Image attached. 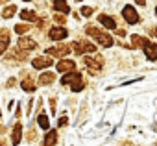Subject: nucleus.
<instances>
[{
    "mask_svg": "<svg viewBox=\"0 0 157 146\" xmlns=\"http://www.w3.org/2000/svg\"><path fill=\"white\" fill-rule=\"evenodd\" d=\"M78 2H80V0H78Z\"/></svg>",
    "mask_w": 157,
    "mask_h": 146,
    "instance_id": "473e14b6",
    "label": "nucleus"
},
{
    "mask_svg": "<svg viewBox=\"0 0 157 146\" xmlns=\"http://www.w3.org/2000/svg\"><path fill=\"white\" fill-rule=\"evenodd\" d=\"M28 30H30V26H28V24H17V26H15V32H17V33H21V35H22V33H26Z\"/></svg>",
    "mask_w": 157,
    "mask_h": 146,
    "instance_id": "5701e85b",
    "label": "nucleus"
},
{
    "mask_svg": "<svg viewBox=\"0 0 157 146\" xmlns=\"http://www.w3.org/2000/svg\"><path fill=\"white\" fill-rule=\"evenodd\" d=\"M56 140H57V133L52 129V131H48V133H46V137H44L43 144H44V146H50V144H56Z\"/></svg>",
    "mask_w": 157,
    "mask_h": 146,
    "instance_id": "2eb2a0df",
    "label": "nucleus"
},
{
    "mask_svg": "<svg viewBox=\"0 0 157 146\" xmlns=\"http://www.w3.org/2000/svg\"><path fill=\"white\" fill-rule=\"evenodd\" d=\"M24 2H30V0H24Z\"/></svg>",
    "mask_w": 157,
    "mask_h": 146,
    "instance_id": "2f4dec72",
    "label": "nucleus"
},
{
    "mask_svg": "<svg viewBox=\"0 0 157 146\" xmlns=\"http://www.w3.org/2000/svg\"><path fill=\"white\" fill-rule=\"evenodd\" d=\"M21 19H22V21H35L37 15H35V11H28V10H24V11H21Z\"/></svg>",
    "mask_w": 157,
    "mask_h": 146,
    "instance_id": "a211bd4d",
    "label": "nucleus"
},
{
    "mask_svg": "<svg viewBox=\"0 0 157 146\" xmlns=\"http://www.w3.org/2000/svg\"><path fill=\"white\" fill-rule=\"evenodd\" d=\"M155 15H157V8H155Z\"/></svg>",
    "mask_w": 157,
    "mask_h": 146,
    "instance_id": "c756f323",
    "label": "nucleus"
},
{
    "mask_svg": "<svg viewBox=\"0 0 157 146\" xmlns=\"http://www.w3.org/2000/svg\"><path fill=\"white\" fill-rule=\"evenodd\" d=\"M68 33H67V30L65 28H61V26H57V28H52L50 30V33H48V37L52 39V41H61V39H65Z\"/></svg>",
    "mask_w": 157,
    "mask_h": 146,
    "instance_id": "423d86ee",
    "label": "nucleus"
},
{
    "mask_svg": "<svg viewBox=\"0 0 157 146\" xmlns=\"http://www.w3.org/2000/svg\"><path fill=\"white\" fill-rule=\"evenodd\" d=\"M144 54H146V57L148 59H151V61H157V44H153V43H146L144 44Z\"/></svg>",
    "mask_w": 157,
    "mask_h": 146,
    "instance_id": "1a4fd4ad",
    "label": "nucleus"
},
{
    "mask_svg": "<svg viewBox=\"0 0 157 146\" xmlns=\"http://www.w3.org/2000/svg\"><path fill=\"white\" fill-rule=\"evenodd\" d=\"M122 17L126 19V22H129V24H137L140 19H139V13L133 10V6H126L124 10H122Z\"/></svg>",
    "mask_w": 157,
    "mask_h": 146,
    "instance_id": "7ed1b4c3",
    "label": "nucleus"
},
{
    "mask_svg": "<svg viewBox=\"0 0 157 146\" xmlns=\"http://www.w3.org/2000/svg\"><path fill=\"white\" fill-rule=\"evenodd\" d=\"M0 37L6 39V41H10V32L8 30H2V32H0Z\"/></svg>",
    "mask_w": 157,
    "mask_h": 146,
    "instance_id": "a878e982",
    "label": "nucleus"
},
{
    "mask_svg": "<svg viewBox=\"0 0 157 146\" xmlns=\"http://www.w3.org/2000/svg\"><path fill=\"white\" fill-rule=\"evenodd\" d=\"M54 80H56V76L52 74V72H44V74L39 78V83H41V85H50Z\"/></svg>",
    "mask_w": 157,
    "mask_h": 146,
    "instance_id": "dca6fc26",
    "label": "nucleus"
},
{
    "mask_svg": "<svg viewBox=\"0 0 157 146\" xmlns=\"http://www.w3.org/2000/svg\"><path fill=\"white\" fill-rule=\"evenodd\" d=\"M85 32L93 37V39H96L102 46H105V48H109V46H113V39H111V35H107L105 32H102V30H98L96 26H87L85 28Z\"/></svg>",
    "mask_w": 157,
    "mask_h": 146,
    "instance_id": "f257e3e1",
    "label": "nucleus"
},
{
    "mask_svg": "<svg viewBox=\"0 0 157 146\" xmlns=\"http://www.w3.org/2000/svg\"><path fill=\"white\" fill-rule=\"evenodd\" d=\"M39 126L43 128V129H48L50 128V124H48V117L43 113V115H39Z\"/></svg>",
    "mask_w": 157,
    "mask_h": 146,
    "instance_id": "4be33fe9",
    "label": "nucleus"
},
{
    "mask_svg": "<svg viewBox=\"0 0 157 146\" xmlns=\"http://www.w3.org/2000/svg\"><path fill=\"white\" fill-rule=\"evenodd\" d=\"M72 48H74L76 54H80V56H82V54H91V52L96 50V46L91 44V43H87V41H78V43L72 44Z\"/></svg>",
    "mask_w": 157,
    "mask_h": 146,
    "instance_id": "f03ea898",
    "label": "nucleus"
},
{
    "mask_svg": "<svg viewBox=\"0 0 157 146\" xmlns=\"http://www.w3.org/2000/svg\"><path fill=\"white\" fill-rule=\"evenodd\" d=\"M135 2H137V6H144V4H146V0H135Z\"/></svg>",
    "mask_w": 157,
    "mask_h": 146,
    "instance_id": "c85d7f7f",
    "label": "nucleus"
},
{
    "mask_svg": "<svg viewBox=\"0 0 157 146\" xmlns=\"http://www.w3.org/2000/svg\"><path fill=\"white\" fill-rule=\"evenodd\" d=\"M70 85H72V91H74V93H80V91H82V89L85 87V83L82 82V78H78V80H74V82H72Z\"/></svg>",
    "mask_w": 157,
    "mask_h": 146,
    "instance_id": "6ab92c4d",
    "label": "nucleus"
},
{
    "mask_svg": "<svg viewBox=\"0 0 157 146\" xmlns=\"http://www.w3.org/2000/svg\"><path fill=\"white\" fill-rule=\"evenodd\" d=\"M21 137H22V124H15V128H13V133H11L13 144H19V142H21Z\"/></svg>",
    "mask_w": 157,
    "mask_h": 146,
    "instance_id": "ddd939ff",
    "label": "nucleus"
},
{
    "mask_svg": "<svg viewBox=\"0 0 157 146\" xmlns=\"http://www.w3.org/2000/svg\"><path fill=\"white\" fill-rule=\"evenodd\" d=\"M32 65H33V68H37V70L48 68V67L52 65V56H39V57H35V59L32 61Z\"/></svg>",
    "mask_w": 157,
    "mask_h": 146,
    "instance_id": "39448f33",
    "label": "nucleus"
},
{
    "mask_svg": "<svg viewBox=\"0 0 157 146\" xmlns=\"http://www.w3.org/2000/svg\"><path fill=\"white\" fill-rule=\"evenodd\" d=\"M0 2H6V0H0Z\"/></svg>",
    "mask_w": 157,
    "mask_h": 146,
    "instance_id": "7c9ffc66",
    "label": "nucleus"
},
{
    "mask_svg": "<svg viewBox=\"0 0 157 146\" xmlns=\"http://www.w3.org/2000/svg\"><path fill=\"white\" fill-rule=\"evenodd\" d=\"M102 59L98 57V59H91V57H87L85 59V65H87V68H89V72L91 74H96V72H100V68H102Z\"/></svg>",
    "mask_w": 157,
    "mask_h": 146,
    "instance_id": "6e6552de",
    "label": "nucleus"
},
{
    "mask_svg": "<svg viewBox=\"0 0 157 146\" xmlns=\"http://www.w3.org/2000/svg\"><path fill=\"white\" fill-rule=\"evenodd\" d=\"M8 43H10V41H6V39H0V56H2V54L8 50Z\"/></svg>",
    "mask_w": 157,
    "mask_h": 146,
    "instance_id": "b1692460",
    "label": "nucleus"
},
{
    "mask_svg": "<svg viewBox=\"0 0 157 146\" xmlns=\"http://www.w3.org/2000/svg\"><path fill=\"white\" fill-rule=\"evenodd\" d=\"M15 11H17V8H15V6H8V8L2 11V17H4V19H11V17L15 15Z\"/></svg>",
    "mask_w": 157,
    "mask_h": 146,
    "instance_id": "aec40b11",
    "label": "nucleus"
},
{
    "mask_svg": "<svg viewBox=\"0 0 157 146\" xmlns=\"http://www.w3.org/2000/svg\"><path fill=\"white\" fill-rule=\"evenodd\" d=\"M68 54H70V48H68L67 44H59V46L48 48V56H52V57H65V56H68Z\"/></svg>",
    "mask_w": 157,
    "mask_h": 146,
    "instance_id": "20e7f679",
    "label": "nucleus"
},
{
    "mask_svg": "<svg viewBox=\"0 0 157 146\" xmlns=\"http://www.w3.org/2000/svg\"><path fill=\"white\" fill-rule=\"evenodd\" d=\"M54 10L59 11V13H68L70 11V8H68V4L65 2V0H56V2H54Z\"/></svg>",
    "mask_w": 157,
    "mask_h": 146,
    "instance_id": "4468645a",
    "label": "nucleus"
},
{
    "mask_svg": "<svg viewBox=\"0 0 157 146\" xmlns=\"http://www.w3.org/2000/svg\"><path fill=\"white\" fill-rule=\"evenodd\" d=\"M56 21H57L59 24H63V22H65V17H63V15H56Z\"/></svg>",
    "mask_w": 157,
    "mask_h": 146,
    "instance_id": "cd10ccee",
    "label": "nucleus"
},
{
    "mask_svg": "<svg viewBox=\"0 0 157 146\" xmlns=\"http://www.w3.org/2000/svg\"><path fill=\"white\" fill-rule=\"evenodd\" d=\"M19 48H21V50H26V52H30V50H35V48H37V43H35L33 39L21 37V39H19Z\"/></svg>",
    "mask_w": 157,
    "mask_h": 146,
    "instance_id": "0eeeda50",
    "label": "nucleus"
},
{
    "mask_svg": "<svg viewBox=\"0 0 157 146\" xmlns=\"http://www.w3.org/2000/svg\"><path fill=\"white\" fill-rule=\"evenodd\" d=\"M57 124H59V126H67V124H68V118H67V117H61Z\"/></svg>",
    "mask_w": 157,
    "mask_h": 146,
    "instance_id": "bb28decb",
    "label": "nucleus"
},
{
    "mask_svg": "<svg viewBox=\"0 0 157 146\" xmlns=\"http://www.w3.org/2000/svg\"><path fill=\"white\" fill-rule=\"evenodd\" d=\"M22 89L28 91V93H32V91H35V83H33L32 80H24V82H22Z\"/></svg>",
    "mask_w": 157,
    "mask_h": 146,
    "instance_id": "412c9836",
    "label": "nucleus"
},
{
    "mask_svg": "<svg viewBox=\"0 0 157 146\" xmlns=\"http://www.w3.org/2000/svg\"><path fill=\"white\" fill-rule=\"evenodd\" d=\"M131 43H133V48H135V46H144V44L148 43V39H146V37H140V35H133V37H131Z\"/></svg>",
    "mask_w": 157,
    "mask_h": 146,
    "instance_id": "f3484780",
    "label": "nucleus"
},
{
    "mask_svg": "<svg viewBox=\"0 0 157 146\" xmlns=\"http://www.w3.org/2000/svg\"><path fill=\"white\" fill-rule=\"evenodd\" d=\"M74 67H76V63H74V61H70V59H61V61L56 65V68H57L59 72H68V70H74Z\"/></svg>",
    "mask_w": 157,
    "mask_h": 146,
    "instance_id": "9d476101",
    "label": "nucleus"
},
{
    "mask_svg": "<svg viewBox=\"0 0 157 146\" xmlns=\"http://www.w3.org/2000/svg\"><path fill=\"white\" fill-rule=\"evenodd\" d=\"M82 15L83 17H91L93 15V8H82Z\"/></svg>",
    "mask_w": 157,
    "mask_h": 146,
    "instance_id": "393cba45",
    "label": "nucleus"
},
{
    "mask_svg": "<svg viewBox=\"0 0 157 146\" xmlns=\"http://www.w3.org/2000/svg\"><path fill=\"white\" fill-rule=\"evenodd\" d=\"M78 78H82V76L78 74L76 70H68V74H65V76H63L61 83H63V85H68V83H72V82H74V80H78Z\"/></svg>",
    "mask_w": 157,
    "mask_h": 146,
    "instance_id": "f8f14e48",
    "label": "nucleus"
},
{
    "mask_svg": "<svg viewBox=\"0 0 157 146\" xmlns=\"http://www.w3.org/2000/svg\"><path fill=\"white\" fill-rule=\"evenodd\" d=\"M98 21H100V24H102V26H105V28H109V30H115V28H117V22L113 21V17L100 15V17H98Z\"/></svg>",
    "mask_w": 157,
    "mask_h": 146,
    "instance_id": "9b49d317",
    "label": "nucleus"
}]
</instances>
